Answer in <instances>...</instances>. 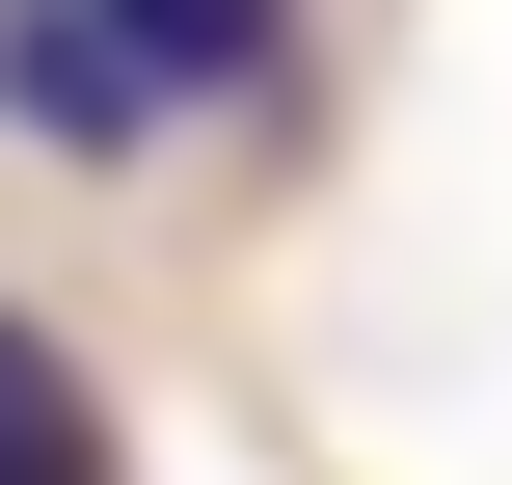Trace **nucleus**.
Returning <instances> with one entry per match:
<instances>
[{"label":"nucleus","instance_id":"nucleus-1","mask_svg":"<svg viewBox=\"0 0 512 485\" xmlns=\"http://www.w3.org/2000/svg\"><path fill=\"white\" fill-rule=\"evenodd\" d=\"M81 27H108V81H135V135H162V108H243V81L297 54V0H81Z\"/></svg>","mask_w":512,"mask_h":485},{"label":"nucleus","instance_id":"nucleus-2","mask_svg":"<svg viewBox=\"0 0 512 485\" xmlns=\"http://www.w3.org/2000/svg\"><path fill=\"white\" fill-rule=\"evenodd\" d=\"M0 108H27L54 162H135V81H108V27H81V0H0Z\"/></svg>","mask_w":512,"mask_h":485},{"label":"nucleus","instance_id":"nucleus-3","mask_svg":"<svg viewBox=\"0 0 512 485\" xmlns=\"http://www.w3.org/2000/svg\"><path fill=\"white\" fill-rule=\"evenodd\" d=\"M0 485H108V405H81V351L0 297Z\"/></svg>","mask_w":512,"mask_h":485}]
</instances>
